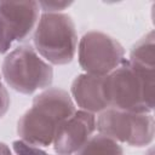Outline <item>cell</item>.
Wrapping results in <instances>:
<instances>
[{"label": "cell", "mask_w": 155, "mask_h": 155, "mask_svg": "<svg viewBox=\"0 0 155 155\" xmlns=\"http://www.w3.org/2000/svg\"><path fill=\"white\" fill-rule=\"evenodd\" d=\"M74 111V102L65 90L47 88L34 97L31 108L18 120L17 133L28 144L48 147L53 143L58 126Z\"/></svg>", "instance_id": "obj_1"}, {"label": "cell", "mask_w": 155, "mask_h": 155, "mask_svg": "<svg viewBox=\"0 0 155 155\" xmlns=\"http://www.w3.org/2000/svg\"><path fill=\"white\" fill-rule=\"evenodd\" d=\"M103 86L109 108L132 113L154 109V68L124 61L104 76Z\"/></svg>", "instance_id": "obj_2"}, {"label": "cell", "mask_w": 155, "mask_h": 155, "mask_svg": "<svg viewBox=\"0 0 155 155\" xmlns=\"http://www.w3.org/2000/svg\"><path fill=\"white\" fill-rule=\"evenodd\" d=\"M35 51L52 64H67L73 61L78 47V34L71 17L62 12L42 13L36 23Z\"/></svg>", "instance_id": "obj_3"}, {"label": "cell", "mask_w": 155, "mask_h": 155, "mask_svg": "<svg viewBox=\"0 0 155 155\" xmlns=\"http://www.w3.org/2000/svg\"><path fill=\"white\" fill-rule=\"evenodd\" d=\"M1 74L12 90L24 94L46 88L53 80L52 67L28 44L19 45L6 54Z\"/></svg>", "instance_id": "obj_4"}, {"label": "cell", "mask_w": 155, "mask_h": 155, "mask_svg": "<svg viewBox=\"0 0 155 155\" xmlns=\"http://www.w3.org/2000/svg\"><path fill=\"white\" fill-rule=\"evenodd\" d=\"M98 133L131 147H145L154 138V117L149 113H132L107 108L96 121Z\"/></svg>", "instance_id": "obj_5"}, {"label": "cell", "mask_w": 155, "mask_h": 155, "mask_svg": "<svg viewBox=\"0 0 155 155\" xmlns=\"http://www.w3.org/2000/svg\"><path fill=\"white\" fill-rule=\"evenodd\" d=\"M124 56L121 44L102 31H88L79 42V64L86 74L105 76L125 61Z\"/></svg>", "instance_id": "obj_6"}, {"label": "cell", "mask_w": 155, "mask_h": 155, "mask_svg": "<svg viewBox=\"0 0 155 155\" xmlns=\"http://www.w3.org/2000/svg\"><path fill=\"white\" fill-rule=\"evenodd\" d=\"M36 1H0V53L10 50L13 41L28 39L39 18Z\"/></svg>", "instance_id": "obj_7"}, {"label": "cell", "mask_w": 155, "mask_h": 155, "mask_svg": "<svg viewBox=\"0 0 155 155\" xmlns=\"http://www.w3.org/2000/svg\"><path fill=\"white\" fill-rule=\"evenodd\" d=\"M96 130V117L92 113L75 110L57 128L53 149L58 155H73L92 137Z\"/></svg>", "instance_id": "obj_8"}, {"label": "cell", "mask_w": 155, "mask_h": 155, "mask_svg": "<svg viewBox=\"0 0 155 155\" xmlns=\"http://www.w3.org/2000/svg\"><path fill=\"white\" fill-rule=\"evenodd\" d=\"M104 76H96L91 74L78 75L71 84V97L81 110L88 113H101L108 107V102L103 86Z\"/></svg>", "instance_id": "obj_9"}, {"label": "cell", "mask_w": 155, "mask_h": 155, "mask_svg": "<svg viewBox=\"0 0 155 155\" xmlns=\"http://www.w3.org/2000/svg\"><path fill=\"white\" fill-rule=\"evenodd\" d=\"M76 155H124L121 145L102 134L92 136Z\"/></svg>", "instance_id": "obj_10"}, {"label": "cell", "mask_w": 155, "mask_h": 155, "mask_svg": "<svg viewBox=\"0 0 155 155\" xmlns=\"http://www.w3.org/2000/svg\"><path fill=\"white\" fill-rule=\"evenodd\" d=\"M154 33L149 31L145 36H143L138 42L133 45L130 53V62L142 67L154 68Z\"/></svg>", "instance_id": "obj_11"}, {"label": "cell", "mask_w": 155, "mask_h": 155, "mask_svg": "<svg viewBox=\"0 0 155 155\" xmlns=\"http://www.w3.org/2000/svg\"><path fill=\"white\" fill-rule=\"evenodd\" d=\"M12 147L17 155H50V154L45 153L44 150H41L39 147L28 144L21 139L15 140L12 143Z\"/></svg>", "instance_id": "obj_12"}, {"label": "cell", "mask_w": 155, "mask_h": 155, "mask_svg": "<svg viewBox=\"0 0 155 155\" xmlns=\"http://www.w3.org/2000/svg\"><path fill=\"white\" fill-rule=\"evenodd\" d=\"M71 2H61V1H44L39 2V7L42 8L44 13L47 12H61L65 7H69Z\"/></svg>", "instance_id": "obj_13"}, {"label": "cell", "mask_w": 155, "mask_h": 155, "mask_svg": "<svg viewBox=\"0 0 155 155\" xmlns=\"http://www.w3.org/2000/svg\"><path fill=\"white\" fill-rule=\"evenodd\" d=\"M10 107V97L7 93V90L1 82V76H0V119L6 114Z\"/></svg>", "instance_id": "obj_14"}, {"label": "cell", "mask_w": 155, "mask_h": 155, "mask_svg": "<svg viewBox=\"0 0 155 155\" xmlns=\"http://www.w3.org/2000/svg\"><path fill=\"white\" fill-rule=\"evenodd\" d=\"M0 155H12L10 148L2 142H0Z\"/></svg>", "instance_id": "obj_15"}]
</instances>
